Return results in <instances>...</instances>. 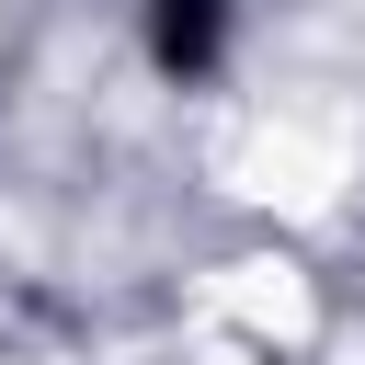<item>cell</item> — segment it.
<instances>
[{
	"mask_svg": "<svg viewBox=\"0 0 365 365\" xmlns=\"http://www.w3.org/2000/svg\"><path fill=\"white\" fill-rule=\"evenodd\" d=\"M137 57H148L171 91L217 80V68L240 57V0H137Z\"/></svg>",
	"mask_w": 365,
	"mask_h": 365,
	"instance_id": "cell-1",
	"label": "cell"
}]
</instances>
